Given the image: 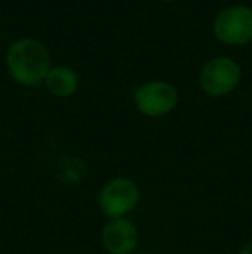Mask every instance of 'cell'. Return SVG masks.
<instances>
[{
	"label": "cell",
	"mask_w": 252,
	"mask_h": 254,
	"mask_svg": "<svg viewBox=\"0 0 252 254\" xmlns=\"http://www.w3.org/2000/svg\"><path fill=\"white\" fill-rule=\"evenodd\" d=\"M44 85L50 95L57 99H67L76 94L80 87V76L69 66H54L45 76Z\"/></svg>",
	"instance_id": "cell-7"
},
{
	"label": "cell",
	"mask_w": 252,
	"mask_h": 254,
	"mask_svg": "<svg viewBox=\"0 0 252 254\" xmlns=\"http://www.w3.org/2000/svg\"><path fill=\"white\" fill-rule=\"evenodd\" d=\"M212 33L221 44L240 47L252 42V7L235 3L221 9L212 21Z\"/></svg>",
	"instance_id": "cell-3"
},
{
	"label": "cell",
	"mask_w": 252,
	"mask_h": 254,
	"mask_svg": "<svg viewBox=\"0 0 252 254\" xmlns=\"http://www.w3.org/2000/svg\"><path fill=\"white\" fill-rule=\"evenodd\" d=\"M242 71L237 61L226 56H218L209 59L199 73L201 90L207 97L219 99L232 94L240 83Z\"/></svg>",
	"instance_id": "cell-4"
},
{
	"label": "cell",
	"mask_w": 252,
	"mask_h": 254,
	"mask_svg": "<svg viewBox=\"0 0 252 254\" xmlns=\"http://www.w3.org/2000/svg\"><path fill=\"white\" fill-rule=\"evenodd\" d=\"M142 199L140 185L130 177H112L102 184L97 192L99 211L105 220L128 218Z\"/></svg>",
	"instance_id": "cell-2"
},
{
	"label": "cell",
	"mask_w": 252,
	"mask_h": 254,
	"mask_svg": "<svg viewBox=\"0 0 252 254\" xmlns=\"http://www.w3.org/2000/svg\"><path fill=\"white\" fill-rule=\"evenodd\" d=\"M237 254H252V241H247L246 244L240 246V249Z\"/></svg>",
	"instance_id": "cell-8"
},
{
	"label": "cell",
	"mask_w": 252,
	"mask_h": 254,
	"mask_svg": "<svg viewBox=\"0 0 252 254\" xmlns=\"http://www.w3.org/2000/svg\"><path fill=\"white\" fill-rule=\"evenodd\" d=\"M133 104L145 118L168 116L178 104V90L162 80L145 81L133 90Z\"/></svg>",
	"instance_id": "cell-5"
},
{
	"label": "cell",
	"mask_w": 252,
	"mask_h": 254,
	"mask_svg": "<svg viewBox=\"0 0 252 254\" xmlns=\"http://www.w3.org/2000/svg\"><path fill=\"white\" fill-rule=\"evenodd\" d=\"M101 244L107 254H133L140 246V230L130 216L105 220L101 228Z\"/></svg>",
	"instance_id": "cell-6"
},
{
	"label": "cell",
	"mask_w": 252,
	"mask_h": 254,
	"mask_svg": "<svg viewBox=\"0 0 252 254\" xmlns=\"http://www.w3.org/2000/svg\"><path fill=\"white\" fill-rule=\"evenodd\" d=\"M5 64L10 78L21 87H38L52 67L49 49L37 38L23 37L12 42L5 54Z\"/></svg>",
	"instance_id": "cell-1"
},
{
	"label": "cell",
	"mask_w": 252,
	"mask_h": 254,
	"mask_svg": "<svg viewBox=\"0 0 252 254\" xmlns=\"http://www.w3.org/2000/svg\"><path fill=\"white\" fill-rule=\"evenodd\" d=\"M133 254H151V253H147V251H137V253H133Z\"/></svg>",
	"instance_id": "cell-9"
},
{
	"label": "cell",
	"mask_w": 252,
	"mask_h": 254,
	"mask_svg": "<svg viewBox=\"0 0 252 254\" xmlns=\"http://www.w3.org/2000/svg\"><path fill=\"white\" fill-rule=\"evenodd\" d=\"M162 2H176V0H162Z\"/></svg>",
	"instance_id": "cell-10"
}]
</instances>
